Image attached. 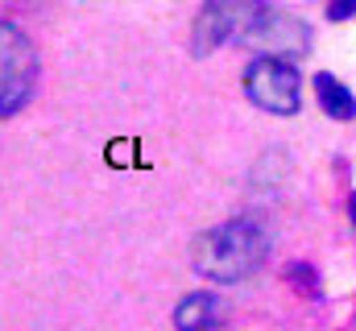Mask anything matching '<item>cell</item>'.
I'll use <instances>...</instances> for the list:
<instances>
[{
    "label": "cell",
    "instance_id": "3957f363",
    "mask_svg": "<svg viewBox=\"0 0 356 331\" xmlns=\"http://www.w3.org/2000/svg\"><path fill=\"white\" fill-rule=\"evenodd\" d=\"M38 83V54L17 25H0V116H13Z\"/></svg>",
    "mask_w": 356,
    "mask_h": 331
},
{
    "label": "cell",
    "instance_id": "277c9868",
    "mask_svg": "<svg viewBox=\"0 0 356 331\" xmlns=\"http://www.w3.org/2000/svg\"><path fill=\"white\" fill-rule=\"evenodd\" d=\"M245 91L257 108L277 112V116H290L302 104V79L290 58H257L245 71Z\"/></svg>",
    "mask_w": 356,
    "mask_h": 331
},
{
    "label": "cell",
    "instance_id": "9c48e42d",
    "mask_svg": "<svg viewBox=\"0 0 356 331\" xmlns=\"http://www.w3.org/2000/svg\"><path fill=\"white\" fill-rule=\"evenodd\" d=\"M348 211H353V224H356V195H353V203H348Z\"/></svg>",
    "mask_w": 356,
    "mask_h": 331
},
{
    "label": "cell",
    "instance_id": "ba28073f",
    "mask_svg": "<svg viewBox=\"0 0 356 331\" xmlns=\"http://www.w3.org/2000/svg\"><path fill=\"white\" fill-rule=\"evenodd\" d=\"M353 13H356V0H332V4H327V17H332V21H348Z\"/></svg>",
    "mask_w": 356,
    "mask_h": 331
},
{
    "label": "cell",
    "instance_id": "52a82bcc",
    "mask_svg": "<svg viewBox=\"0 0 356 331\" xmlns=\"http://www.w3.org/2000/svg\"><path fill=\"white\" fill-rule=\"evenodd\" d=\"M178 331H207L216 323V298L211 294H186L175 311Z\"/></svg>",
    "mask_w": 356,
    "mask_h": 331
},
{
    "label": "cell",
    "instance_id": "6da1fadb",
    "mask_svg": "<svg viewBox=\"0 0 356 331\" xmlns=\"http://www.w3.org/2000/svg\"><path fill=\"white\" fill-rule=\"evenodd\" d=\"M269 257V232L257 220H228L195 241V269L211 282H241Z\"/></svg>",
    "mask_w": 356,
    "mask_h": 331
},
{
    "label": "cell",
    "instance_id": "8992f818",
    "mask_svg": "<svg viewBox=\"0 0 356 331\" xmlns=\"http://www.w3.org/2000/svg\"><path fill=\"white\" fill-rule=\"evenodd\" d=\"M315 95H319V104H323V112H327V116H336V120H353V116H356L353 91L336 79V75H327V71H323V75H315Z\"/></svg>",
    "mask_w": 356,
    "mask_h": 331
},
{
    "label": "cell",
    "instance_id": "7a4b0ae2",
    "mask_svg": "<svg viewBox=\"0 0 356 331\" xmlns=\"http://www.w3.org/2000/svg\"><path fill=\"white\" fill-rule=\"evenodd\" d=\"M261 0H203L195 17V54H211L224 42H245V33L261 21Z\"/></svg>",
    "mask_w": 356,
    "mask_h": 331
},
{
    "label": "cell",
    "instance_id": "5b68a950",
    "mask_svg": "<svg viewBox=\"0 0 356 331\" xmlns=\"http://www.w3.org/2000/svg\"><path fill=\"white\" fill-rule=\"evenodd\" d=\"M311 29L302 25V21H294V17H286V13H273L266 8L261 13V21L245 33V46H257L261 50V58H294V54H302L307 50V38Z\"/></svg>",
    "mask_w": 356,
    "mask_h": 331
}]
</instances>
